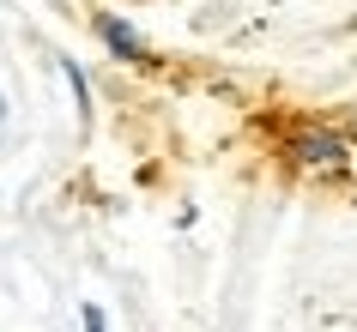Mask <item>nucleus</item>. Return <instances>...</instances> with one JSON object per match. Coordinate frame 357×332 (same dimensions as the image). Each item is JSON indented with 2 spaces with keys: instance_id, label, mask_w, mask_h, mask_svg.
Instances as JSON below:
<instances>
[{
  "instance_id": "obj_1",
  "label": "nucleus",
  "mask_w": 357,
  "mask_h": 332,
  "mask_svg": "<svg viewBox=\"0 0 357 332\" xmlns=\"http://www.w3.org/2000/svg\"><path fill=\"white\" fill-rule=\"evenodd\" d=\"M284 164L303 169V175H345L351 169V145L333 121H297L291 139H284Z\"/></svg>"
},
{
  "instance_id": "obj_2",
  "label": "nucleus",
  "mask_w": 357,
  "mask_h": 332,
  "mask_svg": "<svg viewBox=\"0 0 357 332\" xmlns=\"http://www.w3.org/2000/svg\"><path fill=\"white\" fill-rule=\"evenodd\" d=\"M91 31L103 42H109V55L115 61H133V67H151V49L139 42V31H133L128 19H115V13H91Z\"/></svg>"
},
{
  "instance_id": "obj_3",
  "label": "nucleus",
  "mask_w": 357,
  "mask_h": 332,
  "mask_svg": "<svg viewBox=\"0 0 357 332\" xmlns=\"http://www.w3.org/2000/svg\"><path fill=\"white\" fill-rule=\"evenodd\" d=\"M61 73H67V85H73L79 121H91V85H85V67H79V61H61Z\"/></svg>"
},
{
  "instance_id": "obj_4",
  "label": "nucleus",
  "mask_w": 357,
  "mask_h": 332,
  "mask_svg": "<svg viewBox=\"0 0 357 332\" xmlns=\"http://www.w3.org/2000/svg\"><path fill=\"white\" fill-rule=\"evenodd\" d=\"M79 326H85V332H109V320H103L97 302H85V308H79Z\"/></svg>"
},
{
  "instance_id": "obj_5",
  "label": "nucleus",
  "mask_w": 357,
  "mask_h": 332,
  "mask_svg": "<svg viewBox=\"0 0 357 332\" xmlns=\"http://www.w3.org/2000/svg\"><path fill=\"white\" fill-rule=\"evenodd\" d=\"M0 121H6V97H0Z\"/></svg>"
}]
</instances>
